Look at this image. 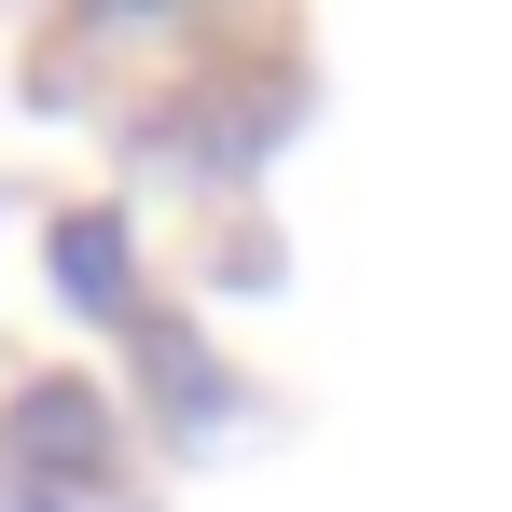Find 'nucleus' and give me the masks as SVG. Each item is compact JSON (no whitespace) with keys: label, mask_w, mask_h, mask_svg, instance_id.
<instances>
[{"label":"nucleus","mask_w":512,"mask_h":512,"mask_svg":"<svg viewBox=\"0 0 512 512\" xmlns=\"http://www.w3.org/2000/svg\"><path fill=\"white\" fill-rule=\"evenodd\" d=\"M56 277H70L84 305H111V291H125V250H111V222H70V250H56Z\"/></svg>","instance_id":"obj_1"}]
</instances>
